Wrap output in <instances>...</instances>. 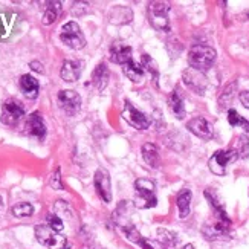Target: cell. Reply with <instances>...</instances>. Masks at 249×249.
I'll return each instance as SVG.
<instances>
[{"mask_svg":"<svg viewBox=\"0 0 249 249\" xmlns=\"http://www.w3.org/2000/svg\"><path fill=\"white\" fill-rule=\"evenodd\" d=\"M26 128H28V133L34 138L43 139L46 135V125L43 118L38 112H34L28 116V121H26Z\"/></svg>","mask_w":249,"mask_h":249,"instance_id":"16","label":"cell"},{"mask_svg":"<svg viewBox=\"0 0 249 249\" xmlns=\"http://www.w3.org/2000/svg\"><path fill=\"white\" fill-rule=\"evenodd\" d=\"M57 100L60 107L69 116L77 115L81 109V96L75 90H60Z\"/></svg>","mask_w":249,"mask_h":249,"instance_id":"11","label":"cell"},{"mask_svg":"<svg viewBox=\"0 0 249 249\" xmlns=\"http://www.w3.org/2000/svg\"><path fill=\"white\" fill-rule=\"evenodd\" d=\"M83 71V63L77 60H66L61 66V78L66 83H75L81 75Z\"/></svg>","mask_w":249,"mask_h":249,"instance_id":"15","label":"cell"},{"mask_svg":"<svg viewBox=\"0 0 249 249\" xmlns=\"http://www.w3.org/2000/svg\"><path fill=\"white\" fill-rule=\"evenodd\" d=\"M168 9L170 6L162 2H151L148 5V20L155 29L162 31V32L170 31Z\"/></svg>","mask_w":249,"mask_h":249,"instance_id":"4","label":"cell"},{"mask_svg":"<svg viewBox=\"0 0 249 249\" xmlns=\"http://www.w3.org/2000/svg\"><path fill=\"white\" fill-rule=\"evenodd\" d=\"M13 214L16 217H31L34 214V207L28 202H21L13 207Z\"/></svg>","mask_w":249,"mask_h":249,"instance_id":"28","label":"cell"},{"mask_svg":"<svg viewBox=\"0 0 249 249\" xmlns=\"http://www.w3.org/2000/svg\"><path fill=\"white\" fill-rule=\"evenodd\" d=\"M121 230H123V232H124V235L127 237V240H128V242L139 245V242L142 240V235H141V232L135 228L133 225H123V226H121Z\"/></svg>","mask_w":249,"mask_h":249,"instance_id":"30","label":"cell"},{"mask_svg":"<svg viewBox=\"0 0 249 249\" xmlns=\"http://www.w3.org/2000/svg\"><path fill=\"white\" fill-rule=\"evenodd\" d=\"M187 128L193 135H196L197 138L203 139V141H208L214 136V130H213V125L205 120L202 116H197V118H193L187 123Z\"/></svg>","mask_w":249,"mask_h":249,"instance_id":"12","label":"cell"},{"mask_svg":"<svg viewBox=\"0 0 249 249\" xmlns=\"http://www.w3.org/2000/svg\"><path fill=\"white\" fill-rule=\"evenodd\" d=\"M237 158H239L237 150H219L210 158L208 167L214 175L223 176V175H226V168H228V165L235 162Z\"/></svg>","mask_w":249,"mask_h":249,"instance_id":"5","label":"cell"},{"mask_svg":"<svg viewBox=\"0 0 249 249\" xmlns=\"http://www.w3.org/2000/svg\"><path fill=\"white\" fill-rule=\"evenodd\" d=\"M215 51L210 46H205V45H196L190 49L188 53V63L193 69L205 72L208 71L214 61H215Z\"/></svg>","mask_w":249,"mask_h":249,"instance_id":"2","label":"cell"},{"mask_svg":"<svg viewBox=\"0 0 249 249\" xmlns=\"http://www.w3.org/2000/svg\"><path fill=\"white\" fill-rule=\"evenodd\" d=\"M240 101L246 109H249V90H245L240 93Z\"/></svg>","mask_w":249,"mask_h":249,"instance_id":"35","label":"cell"},{"mask_svg":"<svg viewBox=\"0 0 249 249\" xmlns=\"http://www.w3.org/2000/svg\"><path fill=\"white\" fill-rule=\"evenodd\" d=\"M158 239L164 246H176V243H178L176 232H173L170 230H164V228L158 230Z\"/></svg>","mask_w":249,"mask_h":249,"instance_id":"26","label":"cell"},{"mask_svg":"<svg viewBox=\"0 0 249 249\" xmlns=\"http://www.w3.org/2000/svg\"><path fill=\"white\" fill-rule=\"evenodd\" d=\"M135 199H133V205L136 208L141 210H148L156 207L158 199H156V185L148 179H138L135 182Z\"/></svg>","mask_w":249,"mask_h":249,"instance_id":"1","label":"cell"},{"mask_svg":"<svg viewBox=\"0 0 249 249\" xmlns=\"http://www.w3.org/2000/svg\"><path fill=\"white\" fill-rule=\"evenodd\" d=\"M123 71H124L125 77L130 81H133V83H139V81H142V78H144V69H142V66L138 64V63H135L133 60L125 63Z\"/></svg>","mask_w":249,"mask_h":249,"instance_id":"22","label":"cell"},{"mask_svg":"<svg viewBox=\"0 0 249 249\" xmlns=\"http://www.w3.org/2000/svg\"><path fill=\"white\" fill-rule=\"evenodd\" d=\"M168 103H170L171 112L175 113V116L178 118V120H183V118H185V106H183V100H182V96L178 90H175L171 93Z\"/></svg>","mask_w":249,"mask_h":249,"instance_id":"23","label":"cell"},{"mask_svg":"<svg viewBox=\"0 0 249 249\" xmlns=\"http://www.w3.org/2000/svg\"><path fill=\"white\" fill-rule=\"evenodd\" d=\"M234 92H235V83L230 84V86H226L222 96L219 98V106H220V109H226L234 100Z\"/></svg>","mask_w":249,"mask_h":249,"instance_id":"29","label":"cell"},{"mask_svg":"<svg viewBox=\"0 0 249 249\" xmlns=\"http://www.w3.org/2000/svg\"><path fill=\"white\" fill-rule=\"evenodd\" d=\"M109 18L115 25H125L133 20V13L128 6H115L110 11Z\"/></svg>","mask_w":249,"mask_h":249,"instance_id":"18","label":"cell"},{"mask_svg":"<svg viewBox=\"0 0 249 249\" xmlns=\"http://www.w3.org/2000/svg\"><path fill=\"white\" fill-rule=\"evenodd\" d=\"M49 185L53 190H63V183H61V175H60V168H57L55 171L52 173L51 180H49Z\"/></svg>","mask_w":249,"mask_h":249,"instance_id":"33","label":"cell"},{"mask_svg":"<svg viewBox=\"0 0 249 249\" xmlns=\"http://www.w3.org/2000/svg\"><path fill=\"white\" fill-rule=\"evenodd\" d=\"M20 89L26 98H36V96L38 95L40 84L34 77H32V75L25 73L20 77Z\"/></svg>","mask_w":249,"mask_h":249,"instance_id":"17","label":"cell"},{"mask_svg":"<svg viewBox=\"0 0 249 249\" xmlns=\"http://www.w3.org/2000/svg\"><path fill=\"white\" fill-rule=\"evenodd\" d=\"M123 118L136 130H147L151 124V118L147 116L145 113H142L141 110H138L128 100H125V103H124Z\"/></svg>","mask_w":249,"mask_h":249,"instance_id":"7","label":"cell"},{"mask_svg":"<svg viewBox=\"0 0 249 249\" xmlns=\"http://www.w3.org/2000/svg\"><path fill=\"white\" fill-rule=\"evenodd\" d=\"M93 183H95V190L98 193V196L103 199V202L110 203L112 202V183H110L109 171L104 168L96 170L93 176Z\"/></svg>","mask_w":249,"mask_h":249,"instance_id":"10","label":"cell"},{"mask_svg":"<svg viewBox=\"0 0 249 249\" xmlns=\"http://www.w3.org/2000/svg\"><path fill=\"white\" fill-rule=\"evenodd\" d=\"M230 226H231V222L217 219L213 225H205L202 232L208 240H217V239H222V237L230 235Z\"/></svg>","mask_w":249,"mask_h":249,"instance_id":"13","label":"cell"},{"mask_svg":"<svg viewBox=\"0 0 249 249\" xmlns=\"http://www.w3.org/2000/svg\"><path fill=\"white\" fill-rule=\"evenodd\" d=\"M29 68H31L32 71L38 72V73H43V66H41V63H38V61H31V63H29Z\"/></svg>","mask_w":249,"mask_h":249,"instance_id":"36","label":"cell"},{"mask_svg":"<svg viewBox=\"0 0 249 249\" xmlns=\"http://www.w3.org/2000/svg\"><path fill=\"white\" fill-rule=\"evenodd\" d=\"M182 249H196V248H194V246H193L191 243H188V245H185V246H183Z\"/></svg>","mask_w":249,"mask_h":249,"instance_id":"37","label":"cell"},{"mask_svg":"<svg viewBox=\"0 0 249 249\" xmlns=\"http://www.w3.org/2000/svg\"><path fill=\"white\" fill-rule=\"evenodd\" d=\"M25 116V109L17 100H6L2 107V123L5 125H17V123Z\"/></svg>","mask_w":249,"mask_h":249,"instance_id":"8","label":"cell"},{"mask_svg":"<svg viewBox=\"0 0 249 249\" xmlns=\"http://www.w3.org/2000/svg\"><path fill=\"white\" fill-rule=\"evenodd\" d=\"M34 232H36L38 243H41L43 246H46L49 249H69V242L66 237H63L58 232L52 231L48 225L46 226L37 225Z\"/></svg>","mask_w":249,"mask_h":249,"instance_id":"3","label":"cell"},{"mask_svg":"<svg viewBox=\"0 0 249 249\" xmlns=\"http://www.w3.org/2000/svg\"><path fill=\"white\" fill-rule=\"evenodd\" d=\"M60 13H61V3L60 2H51L45 11V14H43V23L52 25L53 21L58 18Z\"/></svg>","mask_w":249,"mask_h":249,"instance_id":"24","label":"cell"},{"mask_svg":"<svg viewBox=\"0 0 249 249\" xmlns=\"http://www.w3.org/2000/svg\"><path fill=\"white\" fill-rule=\"evenodd\" d=\"M60 40L72 49H83L86 46V37L81 32L78 23H75V21H68V23L63 25Z\"/></svg>","mask_w":249,"mask_h":249,"instance_id":"6","label":"cell"},{"mask_svg":"<svg viewBox=\"0 0 249 249\" xmlns=\"http://www.w3.org/2000/svg\"><path fill=\"white\" fill-rule=\"evenodd\" d=\"M46 223H48L49 228H51L52 231H55V232H60V231H63V228H64L63 220L58 217L57 214H49L48 217H46Z\"/></svg>","mask_w":249,"mask_h":249,"instance_id":"31","label":"cell"},{"mask_svg":"<svg viewBox=\"0 0 249 249\" xmlns=\"http://www.w3.org/2000/svg\"><path fill=\"white\" fill-rule=\"evenodd\" d=\"M239 142H240V153H243V156H248V151H249V138L246 136H240L239 138ZM239 153V155H240Z\"/></svg>","mask_w":249,"mask_h":249,"instance_id":"34","label":"cell"},{"mask_svg":"<svg viewBox=\"0 0 249 249\" xmlns=\"http://www.w3.org/2000/svg\"><path fill=\"white\" fill-rule=\"evenodd\" d=\"M191 197L193 194L190 190H182L178 197H176V205H178V210H179V217L180 219H187L188 214H190V205H191Z\"/></svg>","mask_w":249,"mask_h":249,"instance_id":"21","label":"cell"},{"mask_svg":"<svg viewBox=\"0 0 249 249\" xmlns=\"http://www.w3.org/2000/svg\"><path fill=\"white\" fill-rule=\"evenodd\" d=\"M3 205V199H2V196H0V207Z\"/></svg>","mask_w":249,"mask_h":249,"instance_id":"38","label":"cell"},{"mask_svg":"<svg viewBox=\"0 0 249 249\" xmlns=\"http://www.w3.org/2000/svg\"><path fill=\"white\" fill-rule=\"evenodd\" d=\"M139 246L142 249H167L159 240H150V239H145V237H142V240L139 242Z\"/></svg>","mask_w":249,"mask_h":249,"instance_id":"32","label":"cell"},{"mask_svg":"<svg viewBox=\"0 0 249 249\" xmlns=\"http://www.w3.org/2000/svg\"><path fill=\"white\" fill-rule=\"evenodd\" d=\"M182 80L187 84V88H190L197 95H203L208 88V80H207V77H205V73L200 71L193 69V68H188L185 72H183Z\"/></svg>","mask_w":249,"mask_h":249,"instance_id":"9","label":"cell"},{"mask_svg":"<svg viewBox=\"0 0 249 249\" xmlns=\"http://www.w3.org/2000/svg\"><path fill=\"white\" fill-rule=\"evenodd\" d=\"M228 123L234 127H240L245 132H249V121H246L245 118H242L234 109L228 110Z\"/></svg>","mask_w":249,"mask_h":249,"instance_id":"27","label":"cell"},{"mask_svg":"<svg viewBox=\"0 0 249 249\" xmlns=\"http://www.w3.org/2000/svg\"><path fill=\"white\" fill-rule=\"evenodd\" d=\"M141 153H142L144 160L147 162V165L151 168H158L160 165V155H159V148L155 144H144L141 148Z\"/></svg>","mask_w":249,"mask_h":249,"instance_id":"19","label":"cell"},{"mask_svg":"<svg viewBox=\"0 0 249 249\" xmlns=\"http://www.w3.org/2000/svg\"><path fill=\"white\" fill-rule=\"evenodd\" d=\"M107 83H109V69L106 68L104 63H100L92 73V84L96 88V90L101 92L104 90Z\"/></svg>","mask_w":249,"mask_h":249,"instance_id":"20","label":"cell"},{"mask_svg":"<svg viewBox=\"0 0 249 249\" xmlns=\"http://www.w3.org/2000/svg\"><path fill=\"white\" fill-rule=\"evenodd\" d=\"M110 60L116 64H124L132 61V48L124 41H115L110 46Z\"/></svg>","mask_w":249,"mask_h":249,"instance_id":"14","label":"cell"},{"mask_svg":"<svg viewBox=\"0 0 249 249\" xmlns=\"http://www.w3.org/2000/svg\"><path fill=\"white\" fill-rule=\"evenodd\" d=\"M141 66L142 69L148 71L151 73V77H153V81H158V77H159V69H158V64L156 61L151 58L148 53H144L142 57H141Z\"/></svg>","mask_w":249,"mask_h":249,"instance_id":"25","label":"cell"}]
</instances>
